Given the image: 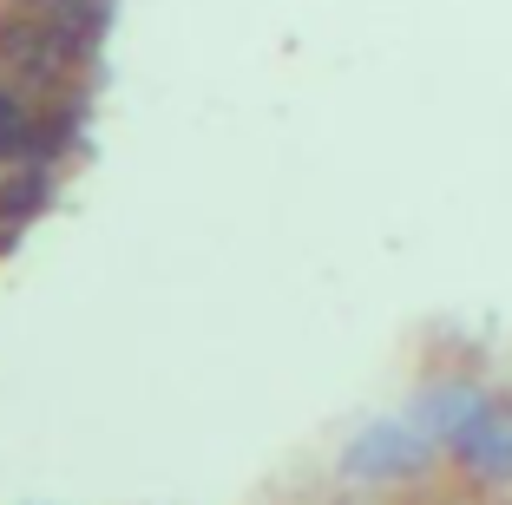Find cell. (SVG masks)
<instances>
[]
</instances>
